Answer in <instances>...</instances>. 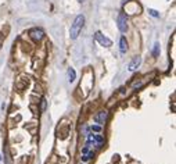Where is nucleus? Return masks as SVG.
<instances>
[{"instance_id": "1", "label": "nucleus", "mask_w": 176, "mask_h": 164, "mask_svg": "<svg viewBox=\"0 0 176 164\" xmlns=\"http://www.w3.org/2000/svg\"><path fill=\"white\" fill-rule=\"evenodd\" d=\"M83 25H85V15H82V14L78 15L76 18H75V21L72 22V25H71V31H69L71 39H76V38L79 36Z\"/></svg>"}, {"instance_id": "2", "label": "nucleus", "mask_w": 176, "mask_h": 164, "mask_svg": "<svg viewBox=\"0 0 176 164\" xmlns=\"http://www.w3.org/2000/svg\"><path fill=\"white\" fill-rule=\"evenodd\" d=\"M116 25H118V29H119L122 34H125L126 31H128V18H126V15L123 14V13L118 15V18H116Z\"/></svg>"}, {"instance_id": "3", "label": "nucleus", "mask_w": 176, "mask_h": 164, "mask_svg": "<svg viewBox=\"0 0 176 164\" xmlns=\"http://www.w3.org/2000/svg\"><path fill=\"white\" fill-rule=\"evenodd\" d=\"M107 117H108V111H107V110H100L99 113H96V114H94V117H93V121H94L97 125H103L105 121H107Z\"/></svg>"}, {"instance_id": "4", "label": "nucleus", "mask_w": 176, "mask_h": 164, "mask_svg": "<svg viewBox=\"0 0 176 164\" xmlns=\"http://www.w3.org/2000/svg\"><path fill=\"white\" fill-rule=\"evenodd\" d=\"M94 39L97 40V42H99L101 46H104V47H111V45H112L111 39H108L107 36H104V35H103L100 31H97V32L94 34Z\"/></svg>"}, {"instance_id": "5", "label": "nucleus", "mask_w": 176, "mask_h": 164, "mask_svg": "<svg viewBox=\"0 0 176 164\" xmlns=\"http://www.w3.org/2000/svg\"><path fill=\"white\" fill-rule=\"evenodd\" d=\"M140 6H139L136 2H129V3L125 4V11L128 13V14H136V13H140Z\"/></svg>"}, {"instance_id": "6", "label": "nucleus", "mask_w": 176, "mask_h": 164, "mask_svg": "<svg viewBox=\"0 0 176 164\" xmlns=\"http://www.w3.org/2000/svg\"><path fill=\"white\" fill-rule=\"evenodd\" d=\"M29 36L33 42H39V40H42L45 38V32L42 29H39V28H33L29 32Z\"/></svg>"}, {"instance_id": "7", "label": "nucleus", "mask_w": 176, "mask_h": 164, "mask_svg": "<svg viewBox=\"0 0 176 164\" xmlns=\"http://www.w3.org/2000/svg\"><path fill=\"white\" fill-rule=\"evenodd\" d=\"M140 64H141V57L140 56H134V57L132 58V61L129 63L128 70L130 71V73H133V71H136L139 67H140Z\"/></svg>"}, {"instance_id": "8", "label": "nucleus", "mask_w": 176, "mask_h": 164, "mask_svg": "<svg viewBox=\"0 0 176 164\" xmlns=\"http://www.w3.org/2000/svg\"><path fill=\"white\" fill-rule=\"evenodd\" d=\"M126 50H128V40H126L125 36H121L119 39V52L122 53H126Z\"/></svg>"}, {"instance_id": "9", "label": "nucleus", "mask_w": 176, "mask_h": 164, "mask_svg": "<svg viewBox=\"0 0 176 164\" xmlns=\"http://www.w3.org/2000/svg\"><path fill=\"white\" fill-rule=\"evenodd\" d=\"M67 74H68V82H69V84H72V82L75 81V78H76V73H75V70L69 67L68 71H67Z\"/></svg>"}, {"instance_id": "10", "label": "nucleus", "mask_w": 176, "mask_h": 164, "mask_svg": "<svg viewBox=\"0 0 176 164\" xmlns=\"http://www.w3.org/2000/svg\"><path fill=\"white\" fill-rule=\"evenodd\" d=\"M93 156H94V153L93 152H86V153H82V156H81V158H82V161L83 163H86V161H89V160H92L93 158Z\"/></svg>"}, {"instance_id": "11", "label": "nucleus", "mask_w": 176, "mask_h": 164, "mask_svg": "<svg viewBox=\"0 0 176 164\" xmlns=\"http://www.w3.org/2000/svg\"><path fill=\"white\" fill-rule=\"evenodd\" d=\"M90 129H92L93 132H101V131H103V128H101V125H97V124H94V125H92V127H90Z\"/></svg>"}, {"instance_id": "12", "label": "nucleus", "mask_w": 176, "mask_h": 164, "mask_svg": "<svg viewBox=\"0 0 176 164\" xmlns=\"http://www.w3.org/2000/svg\"><path fill=\"white\" fill-rule=\"evenodd\" d=\"M158 53H160V43H155L154 49H152V54L157 57V56H158Z\"/></svg>"}, {"instance_id": "13", "label": "nucleus", "mask_w": 176, "mask_h": 164, "mask_svg": "<svg viewBox=\"0 0 176 164\" xmlns=\"http://www.w3.org/2000/svg\"><path fill=\"white\" fill-rule=\"evenodd\" d=\"M148 13L152 15V17H160V14H158V13L155 11V10H152V9H150V10H148Z\"/></svg>"}, {"instance_id": "14", "label": "nucleus", "mask_w": 176, "mask_h": 164, "mask_svg": "<svg viewBox=\"0 0 176 164\" xmlns=\"http://www.w3.org/2000/svg\"><path fill=\"white\" fill-rule=\"evenodd\" d=\"M0 47H2V45H0Z\"/></svg>"}, {"instance_id": "15", "label": "nucleus", "mask_w": 176, "mask_h": 164, "mask_svg": "<svg viewBox=\"0 0 176 164\" xmlns=\"http://www.w3.org/2000/svg\"><path fill=\"white\" fill-rule=\"evenodd\" d=\"M0 158H2V157H0Z\"/></svg>"}, {"instance_id": "16", "label": "nucleus", "mask_w": 176, "mask_h": 164, "mask_svg": "<svg viewBox=\"0 0 176 164\" xmlns=\"http://www.w3.org/2000/svg\"><path fill=\"white\" fill-rule=\"evenodd\" d=\"M81 164H82V163H81Z\"/></svg>"}]
</instances>
